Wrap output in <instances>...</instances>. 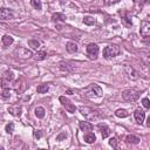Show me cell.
<instances>
[{
  "mask_svg": "<svg viewBox=\"0 0 150 150\" xmlns=\"http://www.w3.org/2000/svg\"><path fill=\"white\" fill-rule=\"evenodd\" d=\"M142 103H143V106H144L145 109H149V108H150V101H149L148 97H144V98L142 100Z\"/></svg>",
  "mask_w": 150,
  "mask_h": 150,
  "instance_id": "obj_31",
  "label": "cell"
},
{
  "mask_svg": "<svg viewBox=\"0 0 150 150\" xmlns=\"http://www.w3.org/2000/svg\"><path fill=\"white\" fill-rule=\"evenodd\" d=\"M66 49H67V52L68 53H76L77 52V45L75 43V42H72V41H69V42H67V45H66Z\"/></svg>",
  "mask_w": 150,
  "mask_h": 150,
  "instance_id": "obj_13",
  "label": "cell"
},
{
  "mask_svg": "<svg viewBox=\"0 0 150 150\" xmlns=\"http://www.w3.org/2000/svg\"><path fill=\"white\" fill-rule=\"evenodd\" d=\"M5 131H6L7 134H12V133L14 131V123H13V122H10L8 124H6Z\"/></svg>",
  "mask_w": 150,
  "mask_h": 150,
  "instance_id": "obj_28",
  "label": "cell"
},
{
  "mask_svg": "<svg viewBox=\"0 0 150 150\" xmlns=\"http://www.w3.org/2000/svg\"><path fill=\"white\" fill-rule=\"evenodd\" d=\"M115 115H116L117 117H120V119H124V117H127V116L129 115V113H128L126 109H117V110L115 112Z\"/></svg>",
  "mask_w": 150,
  "mask_h": 150,
  "instance_id": "obj_22",
  "label": "cell"
},
{
  "mask_svg": "<svg viewBox=\"0 0 150 150\" xmlns=\"http://www.w3.org/2000/svg\"><path fill=\"white\" fill-rule=\"evenodd\" d=\"M141 35L143 36V38H148L149 35H150V22L149 21H147V20H144V21H142V25H141Z\"/></svg>",
  "mask_w": 150,
  "mask_h": 150,
  "instance_id": "obj_10",
  "label": "cell"
},
{
  "mask_svg": "<svg viewBox=\"0 0 150 150\" xmlns=\"http://www.w3.org/2000/svg\"><path fill=\"white\" fill-rule=\"evenodd\" d=\"M52 20L54 22H59V21H65L66 20V17L62 14V13H55L52 15Z\"/></svg>",
  "mask_w": 150,
  "mask_h": 150,
  "instance_id": "obj_20",
  "label": "cell"
},
{
  "mask_svg": "<svg viewBox=\"0 0 150 150\" xmlns=\"http://www.w3.org/2000/svg\"><path fill=\"white\" fill-rule=\"evenodd\" d=\"M140 91L137 89H127L122 93V98L127 102H135L140 98Z\"/></svg>",
  "mask_w": 150,
  "mask_h": 150,
  "instance_id": "obj_4",
  "label": "cell"
},
{
  "mask_svg": "<svg viewBox=\"0 0 150 150\" xmlns=\"http://www.w3.org/2000/svg\"><path fill=\"white\" fill-rule=\"evenodd\" d=\"M1 41H3V45L4 46H6V47H8V46H11L12 43H13V38L11 36V35H4L3 38H1Z\"/></svg>",
  "mask_w": 150,
  "mask_h": 150,
  "instance_id": "obj_17",
  "label": "cell"
},
{
  "mask_svg": "<svg viewBox=\"0 0 150 150\" xmlns=\"http://www.w3.org/2000/svg\"><path fill=\"white\" fill-rule=\"evenodd\" d=\"M120 53H121V49L117 45H109L103 49V58L108 60V59L117 57Z\"/></svg>",
  "mask_w": 150,
  "mask_h": 150,
  "instance_id": "obj_3",
  "label": "cell"
},
{
  "mask_svg": "<svg viewBox=\"0 0 150 150\" xmlns=\"http://www.w3.org/2000/svg\"><path fill=\"white\" fill-rule=\"evenodd\" d=\"M67 94H68V95H72V94H73V91H72L70 89H68V90H67Z\"/></svg>",
  "mask_w": 150,
  "mask_h": 150,
  "instance_id": "obj_35",
  "label": "cell"
},
{
  "mask_svg": "<svg viewBox=\"0 0 150 150\" xmlns=\"http://www.w3.org/2000/svg\"><path fill=\"white\" fill-rule=\"evenodd\" d=\"M14 18V13L10 8H0V20H11Z\"/></svg>",
  "mask_w": 150,
  "mask_h": 150,
  "instance_id": "obj_8",
  "label": "cell"
},
{
  "mask_svg": "<svg viewBox=\"0 0 150 150\" xmlns=\"http://www.w3.org/2000/svg\"><path fill=\"white\" fill-rule=\"evenodd\" d=\"M66 138H67V133H66V131H62L60 135L57 136V141H59V142H61V141H63V140H66Z\"/></svg>",
  "mask_w": 150,
  "mask_h": 150,
  "instance_id": "obj_30",
  "label": "cell"
},
{
  "mask_svg": "<svg viewBox=\"0 0 150 150\" xmlns=\"http://www.w3.org/2000/svg\"><path fill=\"white\" fill-rule=\"evenodd\" d=\"M60 102H61V105L66 108V110H67L68 113H75L76 107L70 102V100H68V98L65 97V96H61V97H60Z\"/></svg>",
  "mask_w": 150,
  "mask_h": 150,
  "instance_id": "obj_6",
  "label": "cell"
},
{
  "mask_svg": "<svg viewBox=\"0 0 150 150\" xmlns=\"http://www.w3.org/2000/svg\"><path fill=\"white\" fill-rule=\"evenodd\" d=\"M126 141H127V143H131V144H137V143H140V137H137V136H135V135H128L127 136V138H126Z\"/></svg>",
  "mask_w": 150,
  "mask_h": 150,
  "instance_id": "obj_18",
  "label": "cell"
},
{
  "mask_svg": "<svg viewBox=\"0 0 150 150\" xmlns=\"http://www.w3.org/2000/svg\"><path fill=\"white\" fill-rule=\"evenodd\" d=\"M1 96H3V98H8V97L11 96V91H10L8 89H5V90L3 91V94H1Z\"/></svg>",
  "mask_w": 150,
  "mask_h": 150,
  "instance_id": "obj_33",
  "label": "cell"
},
{
  "mask_svg": "<svg viewBox=\"0 0 150 150\" xmlns=\"http://www.w3.org/2000/svg\"><path fill=\"white\" fill-rule=\"evenodd\" d=\"M80 129L82 130V131H86V133H88V131H91L93 130V124L91 123H89V122H80Z\"/></svg>",
  "mask_w": 150,
  "mask_h": 150,
  "instance_id": "obj_15",
  "label": "cell"
},
{
  "mask_svg": "<svg viewBox=\"0 0 150 150\" xmlns=\"http://www.w3.org/2000/svg\"><path fill=\"white\" fill-rule=\"evenodd\" d=\"M95 22H96V20H95L93 17H90V15H87V17L83 18V24H84V25L91 26V25H94Z\"/></svg>",
  "mask_w": 150,
  "mask_h": 150,
  "instance_id": "obj_23",
  "label": "cell"
},
{
  "mask_svg": "<svg viewBox=\"0 0 150 150\" xmlns=\"http://www.w3.org/2000/svg\"><path fill=\"white\" fill-rule=\"evenodd\" d=\"M21 112H22V109L19 106H11L8 108V113H11L14 116H20L21 115Z\"/></svg>",
  "mask_w": 150,
  "mask_h": 150,
  "instance_id": "obj_14",
  "label": "cell"
},
{
  "mask_svg": "<svg viewBox=\"0 0 150 150\" xmlns=\"http://www.w3.org/2000/svg\"><path fill=\"white\" fill-rule=\"evenodd\" d=\"M48 89H49V86H48V84H46V83H43V84H39V86H38V88H36L38 93H40V94L47 93V91H48Z\"/></svg>",
  "mask_w": 150,
  "mask_h": 150,
  "instance_id": "obj_25",
  "label": "cell"
},
{
  "mask_svg": "<svg viewBox=\"0 0 150 150\" xmlns=\"http://www.w3.org/2000/svg\"><path fill=\"white\" fill-rule=\"evenodd\" d=\"M84 141H86L87 143L91 144V143H94V142L96 141V137H95V135H94L93 133L88 131V133H87V134L84 135Z\"/></svg>",
  "mask_w": 150,
  "mask_h": 150,
  "instance_id": "obj_19",
  "label": "cell"
},
{
  "mask_svg": "<svg viewBox=\"0 0 150 150\" xmlns=\"http://www.w3.org/2000/svg\"><path fill=\"white\" fill-rule=\"evenodd\" d=\"M35 115L38 119H43L46 115V112L42 107H38V108H35Z\"/></svg>",
  "mask_w": 150,
  "mask_h": 150,
  "instance_id": "obj_21",
  "label": "cell"
},
{
  "mask_svg": "<svg viewBox=\"0 0 150 150\" xmlns=\"http://www.w3.org/2000/svg\"><path fill=\"white\" fill-rule=\"evenodd\" d=\"M134 117H135L137 123L142 124L144 122V119H145V113L143 110H141V109H136L135 113H134Z\"/></svg>",
  "mask_w": 150,
  "mask_h": 150,
  "instance_id": "obj_12",
  "label": "cell"
},
{
  "mask_svg": "<svg viewBox=\"0 0 150 150\" xmlns=\"http://www.w3.org/2000/svg\"><path fill=\"white\" fill-rule=\"evenodd\" d=\"M98 51H100L98 46L96 43H94V42H91V43H89L87 46V53H88V55H89L90 59H96L97 58V54H98Z\"/></svg>",
  "mask_w": 150,
  "mask_h": 150,
  "instance_id": "obj_5",
  "label": "cell"
},
{
  "mask_svg": "<svg viewBox=\"0 0 150 150\" xmlns=\"http://www.w3.org/2000/svg\"><path fill=\"white\" fill-rule=\"evenodd\" d=\"M122 15V21L127 25V26H133V22H131V17L129 13H120Z\"/></svg>",
  "mask_w": 150,
  "mask_h": 150,
  "instance_id": "obj_16",
  "label": "cell"
},
{
  "mask_svg": "<svg viewBox=\"0 0 150 150\" xmlns=\"http://www.w3.org/2000/svg\"><path fill=\"white\" fill-rule=\"evenodd\" d=\"M13 77H14V74H13V72H11V70H7L4 75H3V80H1V87L3 88H6L8 84H10V82L13 80Z\"/></svg>",
  "mask_w": 150,
  "mask_h": 150,
  "instance_id": "obj_9",
  "label": "cell"
},
{
  "mask_svg": "<svg viewBox=\"0 0 150 150\" xmlns=\"http://www.w3.org/2000/svg\"><path fill=\"white\" fill-rule=\"evenodd\" d=\"M103 94V90L102 88L100 87L98 84L96 83H93V84H89L88 87H86L82 91V95L87 98H93V97H101Z\"/></svg>",
  "mask_w": 150,
  "mask_h": 150,
  "instance_id": "obj_1",
  "label": "cell"
},
{
  "mask_svg": "<svg viewBox=\"0 0 150 150\" xmlns=\"http://www.w3.org/2000/svg\"><path fill=\"white\" fill-rule=\"evenodd\" d=\"M28 45H29V47H32L33 49H38L39 47H40V42L38 41V40H28Z\"/></svg>",
  "mask_w": 150,
  "mask_h": 150,
  "instance_id": "obj_26",
  "label": "cell"
},
{
  "mask_svg": "<svg viewBox=\"0 0 150 150\" xmlns=\"http://www.w3.org/2000/svg\"><path fill=\"white\" fill-rule=\"evenodd\" d=\"M117 3H120V0H105V4L107 6H112V5L117 4Z\"/></svg>",
  "mask_w": 150,
  "mask_h": 150,
  "instance_id": "obj_32",
  "label": "cell"
},
{
  "mask_svg": "<svg viewBox=\"0 0 150 150\" xmlns=\"http://www.w3.org/2000/svg\"><path fill=\"white\" fill-rule=\"evenodd\" d=\"M144 3L147 4V3H149V0H144Z\"/></svg>",
  "mask_w": 150,
  "mask_h": 150,
  "instance_id": "obj_36",
  "label": "cell"
},
{
  "mask_svg": "<svg viewBox=\"0 0 150 150\" xmlns=\"http://www.w3.org/2000/svg\"><path fill=\"white\" fill-rule=\"evenodd\" d=\"M109 144L113 147V148H119V141H117V138H115V137H113V138H110V141H109Z\"/></svg>",
  "mask_w": 150,
  "mask_h": 150,
  "instance_id": "obj_29",
  "label": "cell"
},
{
  "mask_svg": "<svg viewBox=\"0 0 150 150\" xmlns=\"http://www.w3.org/2000/svg\"><path fill=\"white\" fill-rule=\"evenodd\" d=\"M31 5H32L35 10H38V11H40V10L42 8V3H41V0H31Z\"/></svg>",
  "mask_w": 150,
  "mask_h": 150,
  "instance_id": "obj_24",
  "label": "cell"
},
{
  "mask_svg": "<svg viewBox=\"0 0 150 150\" xmlns=\"http://www.w3.org/2000/svg\"><path fill=\"white\" fill-rule=\"evenodd\" d=\"M34 137H35V138H41V137H42L41 130H35V131H34Z\"/></svg>",
  "mask_w": 150,
  "mask_h": 150,
  "instance_id": "obj_34",
  "label": "cell"
},
{
  "mask_svg": "<svg viewBox=\"0 0 150 150\" xmlns=\"http://www.w3.org/2000/svg\"><path fill=\"white\" fill-rule=\"evenodd\" d=\"M46 57H47L46 52H45V51H40V52H38V53H36L35 59H36L38 61H41V60H45V59H46Z\"/></svg>",
  "mask_w": 150,
  "mask_h": 150,
  "instance_id": "obj_27",
  "label": "cell"
},
{
  "mask_svg": "<svg viewBox=\"0 0 150 150\" xmlns=\"http://www.w3.org/2000/svg\"><path fill=\"white\" fill-rule=\"evenodd\" d=\"M97 128L101 130V134H102V138H107V137H109V135H110V128L107 126V124H105V123H98L97 124Z\"/></svg>",
  "mask_w": 150,
  "mask_h": 150,
  "instance_id": "obj_11",
  "label": "cell"
},
{
  "mask_svg": "<svg viewBox=\"0 0 150 150\" xmlns=\"http://www.w3.org/2000/svg\"><path fill=\"white\" fill-rule=\"evenodd\" d=\"M79 112L84 116V119H87L88 121H98V120H101L102 119V115L100 114L97 110H94L89 107H83L81 106L79 108Z\"/></svg>",
  "mask_w": 150,
  "mask_h": 150,
  "instance_id": "obj_2",
  "label": "cell"
},
{
  "mask_svg": "<svg viewBox=\"0 0 150 150\" xmlns=\"http://www.w3.org/2000/svg\"><path fill=\"white\" fill-rule=\"evenodd\" d=\"M123 69H124L126 75H127L130 80H137V79H138V73L134 69V67H131V66H129V65H124Z\"/></svg>",
  "mask_w": 150,
  "mask_h": 150,
  "instance_id": "obj_7",
  "label": "cell"
}]
</instances>
